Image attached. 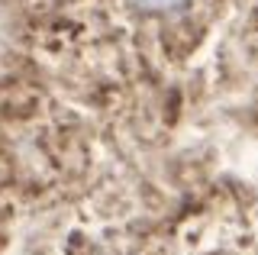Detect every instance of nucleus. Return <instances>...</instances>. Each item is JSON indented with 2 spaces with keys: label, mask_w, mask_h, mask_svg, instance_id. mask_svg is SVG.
Wrapping results in <instances>:
<instances>
[{
  "label": "nucleus",
  "mask_w": 258,
  "mask_h": 255,
  "mask_svg": "<svg viewBox=\"0 0 258 255\" xmlns=\"http://www.w3.org/2000/svg\"><path fill=\"white\" fill-rule=\"evenodd\" d=\"M136 7H142V10H171V7L184 4V0H133Z\"/></svg>",
  "instance_id": "f257e3e1"
}]
</instances>
